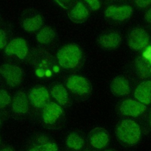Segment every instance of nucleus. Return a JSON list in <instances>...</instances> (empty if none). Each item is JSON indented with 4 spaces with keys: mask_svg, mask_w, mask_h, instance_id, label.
I'll use <instances>...</instances> for the list:
<instances>
[{
    "mask_svg": "<svg viewBox=\"0 0 151 151\" xmlns=\"http://www.w3.org/2000/svg\"><path fill=\"white\" fill-rule=\"evenodd\" d=\"M51 94L61 104H65L68 101V93L65 88L61 85H56L51 90Z\"/></svg>",
    "mask_w": 151,
    "mask_h": 151,
    "instance_id": "19",
    "label": "nucleus"
},
{
    "mask_svg": "<svg viewBox=\"0 0 151 151\" xmlns=\"http://www.w3.org/2000/svg\"><path fill=\"white\" fill-rule=\"evenodd\" d=\"M116 133L122 142L133 145L137 143L140 137L139 126L134 121L124 120L120 122L116 127Z\"/></svg>",
    "mask_w": 151,
    "mask_h": 151,
    "instance_id": "1",
    "label": "nucleus"
},
{
    "mask_svg": "<svg viewBox=\"0 0 151 151\" xmlns=\"http://www.w3.org/2000/svg\"><path fill=\"white\" fill-rule=\"evenodd\" d=\"M111 93L117 96L126 95L129 93L130 87L128 81L123 76L116 77L110 84Z\"/></svg>",
    "mask_w": 151,
    "mask_h": 151,
    "instance_id": "14",
    "label": "nucleus"
},
{
    "mask_svg": "<svg viewBox=\"0 0 151 151\" xmlns=\"http://www.w3.org/2000/svg\"><path fill=\"white\" fill-rule=\"evenodd\" d=\"M42 118L47 124H52L62 114L61 107L55 103H48L43 107Z\"/></svg>",
    "mask_w": 151,
    "mask_h": 151,
    "instance_id": "13",
    "label": "nucleus"
},
{
    "mask_svg": "<svg viewBox=\"0 0 151 151\" xmlns=\"http://www.w3.org/2000/svg\"><path fill=\"white\" fill-rule=\"evenodd\" d=\"M11 102V97L8 92L4 90H0V108L8 105Z\"/></svg>",
    "mask_w": 151,
    "mask_h": 151,
    "instance_id": "22",
    "label": "nucleus"
},
{
    "mask_svg": "<svg viewBox=\"0 0 151 151\" xmlns=\"http://www.w3.org/2000/svg\"><path fill=\"white\" fill-rule=\"evenodd\" d=\"M76 0H55V1L64 8H69L75 2Z\"/></svg>",
    "mask_w": 151,
    "mask_h": 151,
    "instance_id": "24",
    "label": "nucleus"
},
{
    "mask_svg": "<svg viewBox=\"0 0 151 151\" xmlns=\"http://www.w3.org/2000/svg\"><path fill=\"white\" fill-rule=\"evenodd\" d=\"M55 37V32L52 28L44 27L38 32L37 35V40L41 44H48L53 41Z\"/></svg>",
    "mask_w": 151,
    "mask_h": 151,
    "instance_id": "18",
    "label": "nucleus"
},
{
    "mask_svg": "<svg viewBox=\"0 0 151 151\" xmlns=\"http://www.w3.org/2000/svg\"><path fill=\"white\" fill-rule=\"evenodd\" d=\"M0 124H1V119H0Z\"/></svg>",
    "mask_w": 151,
    "mask_h": 151,
    "instance_id": "29",
    "label": "nucleus"
},
{
    "mask_svg": "<svg viewBox=\"0 0 151 151\" xmlns=\"http://www.w3.org/2000/svg\"><path fill=\"white\" fill-rule=\"evenodd\" d=\"M136 5L142 8H147L150 5L151 0H134Z\"/></svg>",
    "mask_w": 151,
    "mask_h": 151,
    "instance_id": "26",
    "label": "nucleus"
},
{
    "mask_svg": "<svg viewBox=\"0 0 151 151\" xmlns=\"http://www.w3.org/2000/svg\"><path fill=\"white\" fill-rule=\"evenodd\" d=\"M89 140L92 146L97 149H101L107 145L109 140V134L104 129L96 127L90 131Z\"/></svg>",
    "mask_w": 151,
    "mask_h": 151,
    "instance_id": "9",
    "label": "nucleus"
},
{
    "mask_svg": "<svg viewBox=\"0 0 151 151\" xmlns=\"http://www.w3.org/2000/svg\"><path fill=\"white\" fill-rule=\"evenodd\" d=\"M108 151H111V150H108Z\"/></svg>",
    "mask_w": 151,
    "mask_h": 151,
    "instance_id": "30",
    "label": "nucleus"
},
{
    "mask_svg": "<svg viewBox=\"0 0 151 151\" xmlns=\"http://www.w3.org/2000/svg\"><path fill=\"white\" fill-rule=\"evenodd\" d=\"M120 110L121 113L123 114L130 116H137L145 111L146 106L139 102L129 99L124 101L121 104Z\"/></svg>",
    "mask_w": 151,
    "mask_h": 151,
    "instance_id": "10",
    "label": "nucleus"
},
{
    "mask_svg": "<svg viewBox=\"0 0 151 151\" xmlns=\"http://www.w3.org/2000/svg\"><path fill=\"white\" fill-rule=\"evenodd\" d=\"M87 5L93 11L99 9L100 7V4L99 0H84Z\"/></svg>",
    "mask_w": 151,
    "mask_h": 151,
    "instance_id": "23",
    "label": "nucleus"
},
{
    "mask_svg": "<svg viewBox=\"0 0 151 151\" xmlns=\"http://www.w3.org/2000/svg\"><path fill=\"white\" fill-rule=\"evenodd\" d=\"M6 37L4 31L0 29V49H2L6 47Z\"/></svg>",
    "mask_w": 151,
    "mask_h": 151,
    "instance_id": "25",
    "label": "nucleus"
},
{
    "mask_svg": "<svg viewBox=\"0 0 151 151\" xmlns=\"http://www.w3.org/2000/svg\"><path fill=\"white\" fill-rule=\"evenodd\" d=\"M31 102L37 107H44L49 101V94L44 87H38L32 89L29 95Z\"/></svg>",
    "mask_w": 151,
    "mask_h": 151,
    "instance_id": "12",
    "label": "nucleus"
},
{
    "mask_svg": "<svg viewBox=\"0 0 151 151\" xmlns=\"http://www.w3.org/2000/svg\"><path fill=\"white\" fill-rule=\"evenodd\" d=\"M98 42L101 47L106 49L114 50L119 46L121 42V36L115 31H106L99 36Z\"/></svg>",
    "mask_w": 151,
    "mask_h": 151,
    "instance_id": "7",
    "label": "nucleus"
},
{
    "mask_svg": "<svg viewBox=\"0 0 151 151\" xmlns=\"http://www.w3.org/2000/svg\"><path fill=\"white\" fill-rule=\"evenodd\" d=\"M82 53L76 44H68L61 48L57 53V60L61 66L65 68L76 67L79 63Z\"/></svg>",
    "mask_w": 151,
    "mask_h": 151,
    "instance_id": "2",
    "label": "nucleus"
},
{
    "mask_svg": "<svg viewBox=\"0 0 151 151\" xmlns=\"http://www.w3.org/2000/svg\"><path fill=\"white\" fill-rule=\"evenodd\" d=\"M0 151H12V150L9 147H6V148L0 150Z\"/></svg>",
    "mask_w": 151,
    "mask_h": 151,
    "instance_id": "28",
    "label": "nucleus"
},
{
    "mask_svg": "<svg viewBox=\"0 0 151 151\" xmlns=\"http://www.w3.org/2000/svg\"><path fill=\"white\" fill-rule=\"evenodd\" d=\"M145 18L146 21L150 24V19H151V15H150V9H149L145 15Z\"/></svg>",
    "mask_w": 151,
    "mask_h": 151,
    "instance_id": "27",
    "label": "nucleus"
},
{
    "mask_svg": "<svg viewBox=\"0 0 151 151\" xmlns=\"http://www.w3.org/2000/svg\"><path fill=\"white\" fill-rule=\"evenodd\" d=\"M132 12L133 9L130 6L111 5L106 9L105 15L107 18L114 21H123L128 19Z\"/></svg>",
    "mask_w": 151,
    "mask_h": 151,
    "instance_id": "6",
    "label": "nucleus"
},
{
    "mask_svg": "<svg viewBox=\"0 0 151 151\" xmlns=\"http://www.w3.org/2000/svg\"><path fill=\"white\" fill-rule=\"evenodd\" d=\"M149 42V35L143 29L136 28L132 29L127 37V44L133 50H139L146 47Z\"/></svg>",
    "mask_w": 151,
    "mask_h": 151,
    "instance_id": "4",
    "label": "nucleus"
},
{
    "mask_svg": "<svg viewBox=\"0 0 151 151\" xmlns=\"http://www.w3.org/2000/svg\"><path fill=\"white\" fill-rule=\"evenodd\" d=\"M70 8L68 17L72 21L76 23H82L88 18V11L83 3L80 2L75 3Z\"/></svg>",
    "mask_w": 151,
    "mask_h": 151,
    "instance_id": "11",
    "label": "nucleus"
},
{
    "mask_svg": "<svg viewBox=\"0 0 151 151\" xmlns=\"http://www.w3.org/2000/svg\"><path fill=\"white\" fill-rule=\"evenodd\" d=\"M0 74L10 86H18L23 79L22 70L16 65L5 64L0 67Z\"/></svg>",
    "mask_w": 151,
    "mask_h": 151,
    "instance_id": "3",
    "label": "nucleus"
},
{
    "mask_svg": "<svg viewBox=\"0 0 151 151\" xmlns=\"http://www.w3.org/2000/svg\"><path fill=\"white\" fill-rule=\"evenodd\" d=\"M28 52L27 43L24 39L17 38L12 40L5 47V53L8 55H16L23 59Z\"/></svg>",
    "mask_w": 151,
    "mask_h": 151,
    "instance_id": "8",
    "label": "nucleus"
},
{
    "mask_svg": "<svg viewBox=\"0 0 151 151\" xmlns=\"http://www.w3.org/2000/svg\"><path fill=\"white\" fill-rule=\"evenodd\" d=\"M57 145L52 142H47L37 145L32 147L29 151H57Z\"/></svg>",
    "mask_w": 151,
    "mask_h": 151,
    "instance_id": "21",
    "label": "nucleus"
},
{
    "mask_svg": "<svg viewBox=\"0 0 151 151\" xmlns=\"http://www.w3.org/2000/svg\"><path fill=\"white\" fill-rule=\"evenodd\" d=\"M66 145L70 148L79 150L83 146V139L78 134L72 133L68 136L66 139Z\"/></svg>",
    "mask_w": 151,
    "mask_h": 151,
    "instance_id": "20",
    "label": "nucleus"
},
{
    "mask_svg": "<svg viewBox=\"0 0 151 151\" xmlns=\"http://www.w3.org/2000/svg\"><path fill=\"white\" fill-rule=\"evenodd\" d=\"M12 107L13 111L18 114H25L28 110V100L24 93L19 91L13 98Z\"/></svg>",
    "mask_w": 151,
    "mask_h": 151,
    "instance_id": "15",
    "label": "nucleus"
},
{
    "mask_svg": "<svg viewBox=\"0 0 151 151\" xmlns=\"http://www.w3.org/2000/svg\"><path fill=\"white\" fill-rule=\"evenodd\" d=\"M66 84L70 90L78 94L87 93L91 90V84L88 80L78 76L70 77Z\"/></svg>",
    "mask_w": 151,
    "mask_h": 151,
    "instance_id": "5",
    "label": "nucleus"
},
{
    "mask_svg": "<svg viewBox=\"0 0 151 151\" xmlns=\"http://www.w3.org/2000/svg\"><path fill=\"white\" fill-rule=\"evenodd\" d=\"M150 81H146L140 83L134 92L135 97L145 104L150 102Z\"/></svg>",
    "mask_w": 151,
    "mask_h": 151,
    "instance_id": "16",
    "label": "nucleus"
},
{
    "mask_svg": "<svg viewBox=\"0 0 151 151\" xmlns=\"http://www.w3.org/2000/svg\"><path fill=\"white\" fill-rule=\"evenodd\" d=\"M43 19L40 15L26 18L22 22V27L27 31H35L42 25Z\"/></svg>",
    "mask_w": 151,
    "mask_h": 151,
    "instance_id": "17",
    "label": "nucleus"
}]
</instances>
